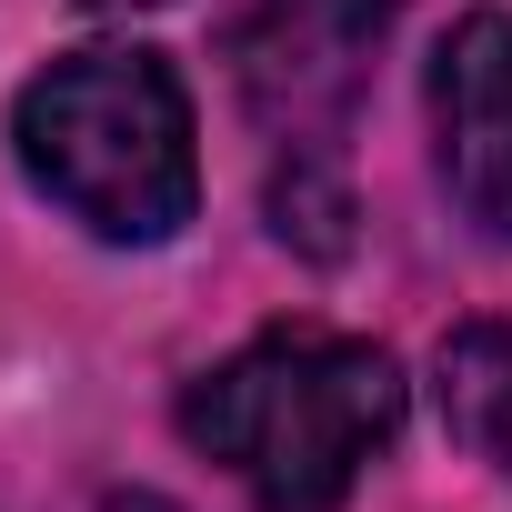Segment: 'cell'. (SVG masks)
I'll use <instances>...</instances> for the list:
<instances>
[{"mask_svg": "<svg viewBox=\"0 0 512 512\" xmlns=\"http://www.w3.org/2000/svg\"><path fill=\"white\" fill-rule=\"evenodd\" d=\"M181 432L251 512H342L362 462L402 432V362L352 332H262L181 392Z\"/></svg>", "mask_w": 512, "mask_h": 512, "instance_id": "1", "label": "cell"}, {"mask_svg": "<svg viewBox=\"0 0 512 512\" xmlns=\"http://www.w3.org/2000/svg\"><path fill=\"white\" fill-rule=\"evenodd\" d=\"M11 151L41 201H61L91 241H171L201 201L191 91L161 51H71L21 81Z\"/></svg>", "mask_w": 512, "mask_h": 512, "instance_id": "2", "label": "cell"}, {"mask_svg": "<svg viewBox=\"0 0 512 512\" xmlns=\"http://www.w3.org/2000/svg\"><path fill=\"white\" fill-rule=\"evenodd\" d=\"M402 0H262L241 31V91L292 151H332L342 111L362 101V71Z\"/></svg>", "mask_w": 512, "mask_h": 512, "instance_id": "3", "label": "cell"}, {"mask_svg": "<svg viewBox=\"0 0 512 512\" xmlns=\"http://www.w3.org/2000/svg\"><path fill=\"white\" fill-rule=\"evenodd\" d=\"M432 171L482 241H512V11H472L432 51Z\"/></svg>", "mask_w": 512, "mask_h": 512, "instance_id": "4", "label": "cell"}, {"mask_svg": "<svg viewBox=\"0 0 512 512\" xmlns=\"http://www.w3.org/2000/svg\"><path fill=\"white\" fill-rule=\"evenodd\" d=\"M432 392H442V422H452V442L512 482V312H482V322L442 332Z\"/></svg>", "mask_w": 512, "mask_h": 512, "instance_id": "5", "label": "cell"}, {"mask_svg": "<svg viewBox=\"0 0 512 512\" xmlns=\"http://www.w3.org/2000/svg\"><path fill=\"white\" fill-rule=\"evenodd\" d=\"M342 221H352V201L332 191L322 151H292V171L272 181V231H282V241H302L312 262H342V241H352Z\"/></svg>", "mask_w": 512, "mask_h": 512, "instance_id": "6", "label": "cell"}, {"mask_svg": "<svg viewBox=\"0 0 512 512\" xmlns=\"http://www.w3.org/2000/svg\"><path fill=\"white\" fill-rule=\"evenodd\" d=\"M71 11H161V0H71Z\"/></svg>", "mask_w": 512, "mask_h": 512, "instance_id": "7", "label": "cell"}]
</instances>
